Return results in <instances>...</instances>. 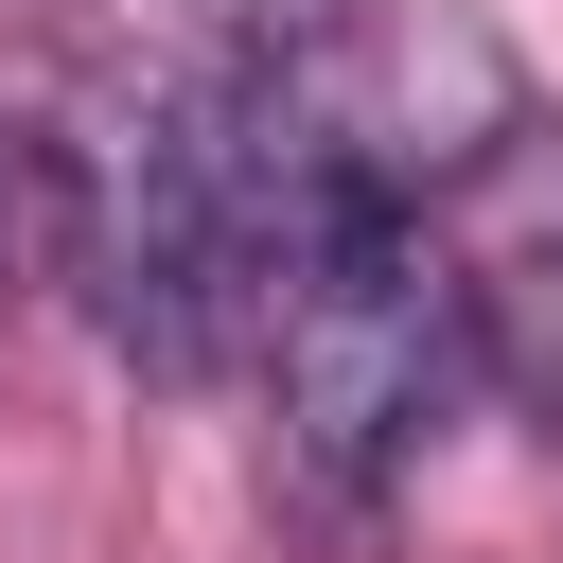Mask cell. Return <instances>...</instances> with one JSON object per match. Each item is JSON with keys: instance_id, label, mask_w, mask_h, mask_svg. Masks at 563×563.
<instances>
[{"instance_id": "cell-1", "label": "cell", "mask_w": 563, "mask_h": 563, "mask_svg": "<svg viewBox=\"0 0 563 563\" xmlns=\"http://www.w3.org/2000/svg\"><path fill=\"white\" fill-rule=\"evenodd\" d=\"M246 352H264V457H282V493L317 528H369L387 475L422 457V422L475 369V282H457L440 211H352V229H317L282 264V299H264Z\"/></svg>"}, {"instance_id": "cell-2", "label": "cell", "mask_w": 563, "mask_h": 563, "mask_svg": "<svg viewBox=\"0 0 563 563\" xmlns=\"http://www.w3.org/2000/svg\"><path fill=\"white\" fill-rule=\"evenodd\" d=\"M475 369H493L510 405H563V229H545L510 282H475Z\"/></svg>"}]
</instances>
